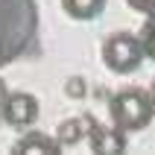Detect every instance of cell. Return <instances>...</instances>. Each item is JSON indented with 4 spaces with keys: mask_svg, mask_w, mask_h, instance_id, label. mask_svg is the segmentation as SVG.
Here are the masks:
<instances>
[{
    "mask_svg": "<svg viewBox=\"0 0 155 155\" xmlns=\"http://www.w3.org/2000/svg\"><path fill=\"white\" fill-rule=\"evenodd\" d=\"M38 97L29 94V91H9L6 103L0 105V114H3V123L12 126V129H29L35 120H38Z\"/></svg>",
    "mask_w": 155,
    "mask_h": 155,
    "instance_id": "obj_4",
    "label": "cell"
},
{
    "mask_svg": "<svg viewBox=\"0 0 155 155\" xmlns=\"http://www.w3.org/2000/svg\"><path fill=\"white\" fill-rule=\"evenodd\" d=\"M9 155H61V143L44 132H26L15 140Z\"/></svg>",
    "mask_w": 155,
    "mask_h": 155,
    "instance_id": "obj_6",
    "label": "cell"
},
{
    "mask_svg": "<svg viewBox=\"0 0 155 155\" xmlns=\"http://www.w3.org/2000/svg\"><path fill=\"white\" fill-rule=\"evenodd\" d=\"M108 114L117 129L129 132H143L149 123L155 120L152 97L143 88H120L108 97Z\"/></svg>",
    "mask_w": 155,
    "mask_h": 155,
    "instance_id": "obj_2",
    "label": "cell"
},
{
    "mask_svg": "<svg viewBox=\"0 0 155 155\" xmlns=\"http://www.w3.org/2000/svg\"><path fill=\"white\" fill-rule=\"evenodd\" d=\"M85 91H88V85H85V79H82V76L68 79V97H73V100H82V97H85Z\"/></svg>",
    "mask_w": 155,
    "mask_h": 155,
    "instance_id": "obj_10",
    "label": "cell"
},
{
    "mask_svg": "<svg viewBox=\"0 0 155 155\" xmlns=\"http://www.w3.org/2000/svg\"><path fill=\"white\" fill-rule=\"evenodd\" d=\"M103 56L105 68L114 70V73H135V70L143 64L147 53H143V44H140L138 35L132 32H114L103 41Z\"/></svg>",
    "mask_w": 155,
    "mask_h": 155,
    "instance_id": "obj_3",
    "label": "cell"
},
{
    "mask_svg": "<svg viewBox=\"0 0 155 155\" xmlns=\"http://www.w3.org/2000/svg\"><path fill=\"white\" fill-rule=\"evenodd\" d=\"M38 41L35 0H0V68L24 59Z\"/></svg>",
    "mask_w": 155,
    "mask_h": 155,
    "instance_id": "obj_1",
    "label": "cell"
},
{
    "mask_svg": "<svg viewBox=\"0 0 155 155\" xmlns=\"http://www.w3.org/2000/svg\"><path fill=\"white\" fill-rule=\"evenodd\" d=\"M61 9L73 21H94L105 12V0H61Z\"/></svg>",
    "mask_w": 155,
    "mask_h": 155,
    "instance_id": "obj_8",
    "label": "cell"
},
{
    "mask_svg": "<svg viewBox=\"0 0 155 155\" xmlns=\"http://www.w3.org/2000/svg\"><path fill=\"white\" fill-rule=\"evenodd\" d=\"M97 120L91 114H76V117H68V120L59 123V129H56V140H59L61 147H76L82 138H88L91 132H94Z\"/></svg>",
    "mask_w": 155,
    "mask_h": 155,
    "instance_id": "obj_7",
    "label": "cell"
},
{
    "mask_svg": "<svg viewBox=\"0 0 155 155\" xmlns=\"http://www.w3.org/2000/svg\"><path fill=\"white\" fill-rule=\"evenodd\" d=\"M138 38H140V44H143L147 59L155 61V15H147V21H143V26H140Z\"/></svg>",
    "mask_w": 155,
    "mask_h": 155,
    "instance_id": "obj_9",
    "label": "cell"
},
{
    "mask_svg": "<svg viewBox=\"0 0 155 155\" xmlns=\"http://www.w3.org/2000/svg\"><path fill=\"white\" fill-rule=\"evenodd\" d=\"M6 97H9V88H6V82H3V76H0V105L6 103Z\"/></svg>",
    "mask_w": 155,
    "mask_h": 155,
    "instance_id": "obj_12",
    "label": "cell"
},
{
    "mask_svg": "<svg viewBox=\"0 0 155 155\" xmlns=\"http://www.w3.org/2000/svg\"><path fill=\"white\" fill-rule=\"evenodd\" d=\"M149 97H152V108H155V82H152V91H149Z\"/></svg>",
    "mask_w": 155,
    "mask_h": 155,
    "instance_id": "obj_13",
    "label": "cell"
},
{
    "mask_svg": "<svg viewBox=\"0 0 155 155\" xmlns=\"http://www.w3.org/2000/svg\"><path fill=\"white\" fill-rule=\"evenodd\" d=\"M126 6L140 15H155V0H126Z\"/></svg>",
    "mask_w": 155,
    "mask_h": 155,
    "instance_id": "obj_11",
    "label": "cell"
},
{
    "mask_svg": "<svg viewBox=\"0 0 155 155\" xmlns=\"http://www.w3.org/2000/svg\"><path fill=\"white\" fill-rule=\"evenodd\" d=\"M88 147H91V155H126L129 149V138L126 132L117 129V126H103L97 123L94 132L88 135Z\"/></svg>",
    "mask_w": 155,
    "mask_h": 155,
    "instance_id": "obj_5",
    "label": "cell"
},
{
    "mask_svg": "<svg viewBox=\"0 0 155 155\" xmlns=\"http://www.w3.org/2000/svg\"><path fill=\"white\" fill-rule=\"evenodd\" d=\"M0 123H3V114H0Z\"/></svg>",
    "mask_w": 155,
    "mask_h": 155,
    "instance_id": "obj_14",
    "label": "cell"
}]
</instances>
